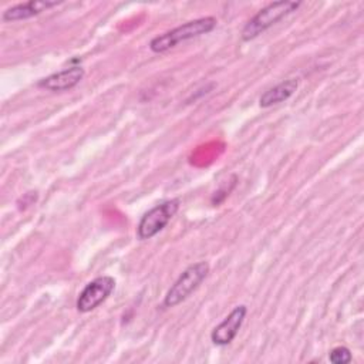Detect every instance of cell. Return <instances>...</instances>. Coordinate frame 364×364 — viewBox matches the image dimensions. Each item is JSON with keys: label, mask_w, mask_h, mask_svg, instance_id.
<instances>
[{"label": "cell", "mask_w": 364, "mask_h": 364, "mask_svg": "<svg viewBox=\"0 0 364 364\" xmlns=\"http://www.w3.org/2000/svg\"><path fill=\"white\" fill-rule=\"evenodd\" d=\"M181 205V200L178 198L165 200L148 212H145L138 223L136 228V236L139 240L151 239L156 233H159L168 223L169 220L175 216Z\"/></svg>", "instance_id": "277c9868"}, {"label": "cell", "mask_w": 364, "mask_h": 364, "mask_svg": "<svg viewBox=\"0 0 364 364\" xmlns=\"http://www.w3.org/2000/svg\"><path fill=\"white\" fill-rule=\"evenodd\" d=\"M247 307L245 304L236 306L210 333V340L218 346H226L236 337L239 328L246 317Z\"/></svg>", "instance_id": "8992f818"}, {"label": "cell", "mask_w": 364, "mask_h": 364, "mask_svg": "<svg viewBox=\"0 0 364 364\" xmlns=\"http://www.w3.org/2000/svg\"><path fill=\"white\" fill-rule=\"evenodd\" d=\"M328 360L333 364H348L353 360V355H351V351L347 347L338 346V347H334L328 353Z\"/></svg>", "instance_id": "30bf717a"}, {"label": "cell", "mask_w": 364, "mask_h": 364, "mask_svg": "<svg viewBox=\"0 0 364 364\" xmlns=\"http://www.w3.org/2000/svg\"><path fill=\"white\" fill-rule=\"evenodd\" d=\"M115 289V279L111 276H100L91 280L80 293L77 299V310L88 313L104 303Z\"/></svg>", "instance_id": "5b68a950"}, {"label": "cell", "mask_w": 364, "mask_h": 364, "mask_svg": "<svg viewBox=\"0 0 364 364\" xmlns=\"http://www.w3.org/2000/svg\"><path fill=\"white\" fill-rule=\"evenodd\" d=\"M208 273H209L208 262H198L188 266L165 294L164 307H175L179 303H182L185 299H188V296L192 291H195L199 287V284L206 279Z\"/></svg>", "instance_id": "3957f363"}, {"label": "cell", "mask_w": 364, "mask_h": 364, "mask_svg": "<svg viewBox=\"0 0 364 364\" xmlns=\"http://www.w3.org/2000/svg\"><path fill=\"white\" fill-rule=\"evenodd\" d=\"M84 68L80 65H74L58 73H54L43 80L38 81V87L57 92V91H67L74 88L82 78H84Z\"/></svg>", "instance_id": "52a82bcc"}, {"label": "cell", "mask_w": 364, "mask_h": 364, "mask_svg": "<svg viewBox=\"0 0 364 364\" xmlns=\"http://www.w3.org/2000/svg\"><path fill=\"white\" fill-rule=\"evenodd\" d=\"M297 87H299V80L297 78L284 80V81L279 82L277 85L272 87L270 90L264 91L259 98V105L262 108H267V107H272V105L279 104L282 101H286L287 98H290L294 94Z\"/></svg>", "instance_id": "9c48e42d"}, {"label": "cell", "mask_w": 364, "mask_h": 364, "mask_svg": "<svg viewBox=\"0 0 364 364\" xmlns=\"http://www.w3.org/2000/svg\"><path fill=\"white\" fill-rule=\"evenodd\" d=\"M216 23L218 21L215 17H200L186 21L182 26L154 37L149 43V47L154 53H165L182 41L210 33L216 27Z\"/></svg>", "instance_id": "6da1fadb"}, {"label": "cell", "mask_w": 364, "mask_h": 364, "mask_svg": "<svg viewBox=\"0 0 364 364\" xmlns=\"http://www.w3.org/2000/svg\"><path fill=\"white\" fill-rule=\"evenodd\" d=\"M61 1H47V0H30L27 3H20L11 6L6 11H3V21H17L34 17L51 7L58 6Z\"/></svg>", "instance_id": "ba28073f"}, {"label": "cell", "mask_w": 364, "mask_h": 364, "mask_svg": "<svg viewBox=\"0 0 364 364\" xmlns=\"http://www.w3.org/2000/svg\"><path fill=\"white\" fill-rule=\"evenodd\" d=\"M300 1H290V0H280L273 1L259 10L242 28V40L250 41L262 34L264 30L276 24L279 20L286 17L287 14L296 11L300 7Z\"/></svg>", "instance_id": "7a4b0ae2"}]
</instances>
